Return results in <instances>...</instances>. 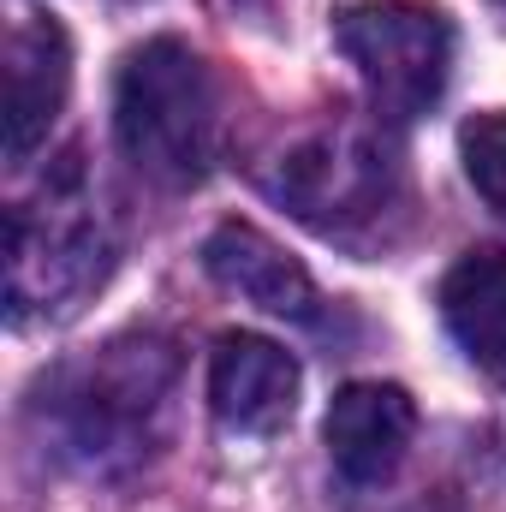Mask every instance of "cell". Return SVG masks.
<instances>
[{"label": "cell", "mask_w": 506, "mask_h": 512, "mask_svg": "<svg viewBox=\"0 0 506 512\" xmlns=\"http://www.w3.org/2000/svg\"><path fill=\"white\" fill-rule=\"evenodd\" d=\"M114 137L131 167L155 185H197L221 149V96L203 54L179 36L131 48L114 78Z\"/></svg>", "instance_id": "1"}, {"label": "cell", "mask_w": 506, "mask_h": 512, "mask_svg": "<svg viewBox=\"0 0 506 512\" xmlns=\"http://www.w3.org/2000/svg\"><path fill=\"white\" fill-rule=\"evenodd\" d=\"M334 48L370 90L376 114L417 120L453 78V18L423 0H352L334 12Z\"/></svg>", "instance_id": "2"}, {"label": "cell", "mask_w": 506, "mask_h": 512, "mask_svg": "<svg viewBox=\"0 0 506 512\" xmlns=\"http://www.w3.org/2000/svg\"><path fill=\"white\" fill-rule=\"evenodd\" d=\"M108 280V245L102 227L90 215H78V203H18L6 215V304L12 322L36 316H66L78 310V298H90Z\"/></svg>", "instance_id": "3"}, {"label": "cell", "mask_w": 506, "mask_h": 512, "mask_svg": "<svg viewBox=\"0 0 506 512\" xmlns=\"http://www.w3.org/2000/svg\"><path fill=\"white\" fill-rule=\"evenodd\" d=\"M280 197L316 233H352L358 221H376V209L393 197V167L370 137L328 131L280 161Z\"/></svg>", "instance_id": "4"}, {"label": "cell", "mask_w": 506, "mask_h": 512, "mask_svg": "<svg viewBox=\"0 0 506 512\" xmlns=\"http://www.w3.org/2000/svg\"><path fill=\"white\" fill-rule=\"evenodd\" d=\"M173 387V352L155 340H114L102 346L66 387V423L78 435V447H102L108 441H137V429L149 423V411L161 405V393Z\"/></svg>", "instance_id": "5"}, {"label": "cell", "mask_w": 506, "mask_h": 512, "mask_svg": "<svg viewBox=\"0 0 506 512\" xmlns=\"http://www.w3.org/2000/svg\"><path fill=\"white\" fill-rule=\"evenodd\" d=\"M0 78H6V161H30V149L48 137V126L66 108L72 90V42L48 12H24L6 30L0 48Z\"/></svg>", "instance_id": "6"}, {"label": "cell", "mask_w": 506, "mask_h": 512, "mask_svg": "<svg viewBox=\"0 0 506 512\" xmlns=\"http://www.w3.org/2000/svg\"><path fill=\"white\" fill-rule=\"evenodd\" d=\"M411 435H417V405L393 382H346L328 405V423H322L328 459L352 489L387 483L405 465Z\"/></svg>", "instance_id": "7"}, {"label": "cell", "mask_w": 506, "mask_h": 512, "mask_svg": "<svg viewBox=\"0 0 506 512\" xmlns=\"http://www.w3.org/2000/svg\"><path fill=\"white\" fill-rule=\"evenodd\" d=\"M209 405L239 435H280L298 411V358L268 334H221L209 358Z\"/></svg>", "instance_id": "8"}, {"label": "cell", "mask_w": 506, "mask_h": 512, "mask_svg": "<svg viewBox=\"0 0 506 512\" xmlns=\"http://www.w3.org/2000/svg\"><path fill=\"white\" fill-rule=\"evenodd\" d=\"M203 268L227 292H239L245 304L268 310V316L316 322V310H322V292H316L310 268L286 251V245H274L262 227H251V221H221L203 239Z\"/></svg>", "instance_id": "9"}, {"label": "cell", "mask_w": 506, "mask_h": 512, "mask_svg": "<svg viewBox=\"0 0 506 512\" xmlns=\"http://www.w3.org/2000/svg\"><path fill=\"white\" fill-rule=\"evenodd\" d=\"M441 322L477 370L506 376V251H465L447 268Z\"/></svg>", "instance_id": "10"}, {"label": "cell", "mask_w": 506, "mask_h": 512, "mask_svg": "<svg viewBox=\"0 0 506 512\" xmlns=\"http://www.w3.org/2000/svg\"><path fill=\"white\" fill-rule=\"evenodd\" d=\"M459 161H465V179L477 185V197L506 221V114H477L459 131Z\"/></svg>", "instance_id": "11"}]
</instances>
